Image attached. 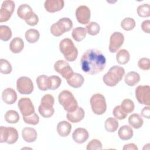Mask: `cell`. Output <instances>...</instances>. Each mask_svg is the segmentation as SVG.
<instances>
[{
	"mask_svg": "<svg viewBox=\"0 0 150 150\" xmlns=\"http://www.w3.org/2000/svg\"><path fill=\"white\" fill-rule=\"evenodd\" d=\"M82 70L88 74H96L105 67L106 59L102 52L97 49H90L85 51L80 59Z\"/></svg>",
	"mask_w": 150,
	"mask_h": 150,
	"instance_id": "6da1fadb",
	"label": "cell"
},
{
	"mask_svg": "<svg viewBox=\"0 0 150 150\" xmlns=\"http://www.w3.org/2000/svg\"><path fill=\"white\" fill-rule=\"evenodd\" d=\"M125 74L124 69L119 66H113L103 77V82L108 86H115L122 79Z\"/></svg>",
	"mask_w": 150,
	"mask_h": 150,
	"instance_id": "7a4b0ae2",
	"label": "cell"
},
{
	"mask_svg": "<svg viewBox=\"0 0 150 150\" xmlns=\"http://www.w3.org/2000/svg\"><path fill=\"white\" fill-rule=\"evenodd\" d=\"M59 49L67 61L72 62L77 57L78 50L73 41L69 38H64L60 41Z\"/></svg>",
	"mask_w": 150,
	"mask_h": 150,
	"instance_id": "3957f363",
	"label": "cell"
},
{
	"mask_svg": "<svg viewBox=\"0 0 150 150\" xmlns=\"http://www.w3.org/2000/svg\"><path fill=\"white\" fill-rule=\"evenodd\" d=\"M59 104L67 112H71L78 108V103L73 94L69 90H64L60 93L58 96Z\"/></svg>",
	"mask_w": 150,
	"mask_h": 150,
	"instance_id": "277c9868",
	"label": "cell"
},
{
	"mask_svg": "<svg viewBox=\"0 0 150 150\" xmlns=\"http://www.w3.org/2000/svg\"><path fill=\"white\" fill-rule=\"evenodd\" d=\"M73 28V22L69 18H62L50 26V33L54 36L59 37L64 32L70 31Z\"/></svg>",
	"mask_w": 150,
	"mask_h": 150,
	"instance_id": "5b68a950",
	"label": "cell"
},
{
	"mask_svg": "<svg viewBox=\"0 0 150 150\" xmlns=\"http://www.w3.org/2000/svg\"><path fill=\"white\" fill-rule=\"evenodd\" d=\"M91 110L97 115H102L107 110L106 100L103 95L100 93L93 94L90 100Z\"/></svg>",
	"mask_w": 150,
	"mask_h": 150,
	"instance_id": "8992f818",
	"label": "cell"
},
{
	"mask_svg": "<svg viewBox=\"0 0 150 150\" xmlns=\"http://www.w3.org/2000/svg\"><path fill=\"white\" fill-rule=\"evenodd\" d=\"M135 93L139 103L148 106L150 105V87L148 85L137 86Z\"/></svg>",
	"mask_w": 150,
	"mask_h": 150,
	"instance_id": "52a82bcc",
	"label": "cell"
},
{
	"mask_svg": "<svg viewBox=\"0 0 150 150\" xmlns=\"http://www.w3.org/2000/svg\"><path fill=\"white\" fill-rule=\"evenodd\" d=\"M16 88L18 92L21 94H30L33 92L34 86L29 77L22 76L17 80Z\"/></svg>",
	"mask_w": 150,
	"mask_h": 150,
	"instance_id": "ba28073f",
	"label": "cell"
},
{
	"mask_svg": "<svg viewBox=\"0 0 150 150\" xmlns=\"http://www.w3.org/2000/svg\"><path fill=\"white\" fill-rule=\"evenodd\" d=\"M54 70L62 75V76L67 80L70 79L74 73L69 64L65 60H59L54 64Z\"/></svg>",
	"mask_w": 150,
	"mask_h": 150,
	"instance_id": "9c48e42d",
	"label": "cell"
},
{
	"mask_svg": "<svg viewBox=\"0 0 150 150\" xmlns=\"http://www.w3.org/2000/svg\"><path fill=\"white\" fill-rule=\"evenodd\" d=\"M15 7V2L13 1L7 0L2 2L0 10V22H6L11 18Z\"/></svg>",
	"mask_w": 150,
	"mask_h": 150,
	"instance_id": "30bf717a",
	"label": "cell"
},
{
	"mask_svg": "<svg viewBox=\"0 0 150 150\" xmlns=\"http://www.w3.org/2000/svg\"><path fill=\"white\" fill-rule=\"evenodd\" d=\"M124 42V36L120 32H114L110 36L108 49L111 53L117 52Z\"/></svg>",
	"mask_w": 150,
	"mask_h": 150,
	"instance_id": "8fae6325",
	"label": "cell"
},
{
	"mask_svg": "<svg viewBox=\"0 0 150 150\" xmlns=\"http://www.w3.org/2000/svg\"><path fill=\"white\" fill-rule=\"evenodd\" d=\"M18 106L23 117L30 115L35 112L34 105L29 98H21L18 101Z\"/></svg>",
	"mask_w": 150,
	"mask_h": 150,
	"instance_id": "7c38bea8",
	"label": "cell"
},
{
	"mask_svg": "<svg viewBox=\"0 0 150 150\" xmlns=\"http://www.w3.org/2000/svg\"><path fill=\"white\" fill-rule=\"evenodd\" d=\"M76 17L78 22L82 25L89 23L91 12L89 8L86 5L79 6L76 11Z\"/></svg>",
	"mask_w": 150,
	"mask_h": 150,
	"instance_id": "4fadbf2b",
	"label": "cell"
},
{
	"mask_svg": "<svg viewBox=\"0 0 150 150\" xmlns=\"http://www.w3.org/2000/svg\"><path fill=\"white\" fill-rule=\"evenodd\" d=\"M64 5L63 0H46L45 2L44 6L45 9L50 13H54L61 11Z\"/></svg>",
	"mask_w": 150,
	"mask_h": 150,
	"instance_id": "5bb4252c",
	"label": "cell"
},
{
	"mask_svg": "<svg viewBox=\"0 0 150 150\" xmlns=\"http://www.w3.org/2000/svg\"><path fill=\"white\" fill-rule=\"evenodd\" d=\"M89 137V134L87 130L83 128H77L72 134V138L74 142L78 144L85 142Z\"/></svg>",
	"mask_w": 150,
	"mask_h": 150,
	"instance_id": "9a60e30c",
	"label": "cell"
},
{
	"mask_svg": "<svg viewBox=\"0 0 150 150\" xmlns=\"http://www.w3.org/2000/svg\"><path fill=\"white\" fill-rule=\"evenodd\" d=\"M85 115V112L84 110L80 107L78 108L71 112H67L66 114L67 119L72 123H77L81 121Z\"/></svg>",
	"mask_w": 150,
	"mask_h": 150,
	"instance_id": "2e32d148",
	"label": "cell"
},
{
	"mask_svg": "<svg viewBox=\"0 0 150 150\" xmlns=\"http://www.w3.org/2000/svg\"><path fill=\"white\" fill-rule=\"evenodd\" d=\"M2 100L7 104H13L17 100V94L12 88H6L2 93Z\"/></svg>",
	"mask_w": 150,
	"mask_h": 150,
	"instance_id": "e0dca14e",
	"label": "cell"
},
{
	"mask_svg": "<svg viewBox=\"0 0 150 150\" xmlns=\"http://www.w3.org/2000/svg\"><path fill=\"white\" fill-rule=\"evenodd\" d=\"M84 81V79L83 76L78 73H74L70 79L67 80V84L70 87L74 88L81 87L83 84Z\"/></svg>",
	"mask_w": 150,
	"mask_h": 150,
	"instance_id": "ac0fdd59",
	"label": "cell"
},
{
	"mask_svg": "<svg viewBox=\"0 0 150 150\" xmlns=\"http://www.w3.org/2000/svg\"><path fill=\"white\" fill-rule=\"evenodd\" d=\"M22 136L25 141L33 142L37 138V132L33 128L25 127L22 131Z\"/></svg>",
	"mask_w": 150,
	"mask_h": 150,
	"instance_id": "d6986e66",
	"label": "cell"
},
{
	"mask_svg": "<svg viewBox=\"0 0 150 150\" xmlns=\"http://www.w3.org/2000/svg\"><path fill=\"white\" fill-rule=\"evenodd\" d=\"M71 130V125L66 121L59 122L57 125V132L62 137H67Z\"/></svg>",
	"mask_w": 150,
	"mask_h": 150,
	"instance_id": "ffe728a7",
	"label": "cell"
},
{
	"mask_svg": "<svg viewBox=\"0 0 150 150\" xmlns=\"http://www.w3.org/2000/svg\"><path fill=\"white\" fill-rule=\"evenodd\" d=\"M24 42L23 40L19 38H14L10 42L9 49L13 53H19L23 49Z\"/></svg>",
	"mask_w": 150,
	"mask_h": 150,
	"instance_id": "44dd1931",
	"label": "cell"
},
{
	"mask_svg": "<svg viewBox=\"0 0 150 150\" xmlns=\"http://www.w3.org/2000/svg\"><path fill=\"white\" fill-rule=\"evenodd\" d=\"M133 130L132 128L127 125L121 127L118 130V135L122 140H129L133 137Z\"/></svg>",
	"mask_w": 150,
	"mask_h": 150,
	"instance_id": "7402d4cb",
	"label": "cell"
},
{
	"mask_svg": "<svg viewBox=\"0 0 150 150\" xmlns=\"http://www.w3.org/2000/svg\"><path fill=\"white\" fill-rule=\"evenodd\" d=\"M33 12L32 8L27 4L21 5L17 9L18 16L24 20H26Z\"/></svg>",
	"mask_w": 150,
	"mask_h": 150,
	"instance_id": "603a6c76",
	"label": "cell"
},
{
	"mask_svg": "<svg viewBox=\"0 0 150 150\" xmlns=\"http://www.w3.org/2000/svg\"><path fill=\"white\" fill-rule=\"evenodd\" d=\"M140 80L139 74L135 71L128 72L124 77V81L129 86H135Z\"/></svg>",
	"mask_w": 150,
	"mask_h": 150,
	"instance_id": "cb8c5ba5",
	"label": "cell"
},
{
	"mask_svg": "<svg viewBox=\"0 0 150 150\" xmlns=\"http://www.w3.org/2000/svg\"><path fill=\"white\" fill-rule=\"evenodd\" d=\"M128 123L134 129L140 128L144 123L142 117L138 114H132L128 118Z\"/></svg>",
	"mask_w": 150,
	"mask_h": 150,
	"instance_id": "d4e9b609",
	"label": "cell"
},
{
	"mask_svg": "<svg viewBox=\"0 0 150 150\" xmlns=\"http://www.w3.org/2000/svg\"><path fill=\"white\" fill-rule=\"evenodd\" d=\"M87 33L86 28L83 27H77L73 29L71 36L75 41L80 42L86 38Z\"/></svg>",
	"mask_w": 150,
	"mask_h": 150,
	"instance_id": "484cf974",
	"label": "cell"
},
{
	"mask_svg": "<svg viewBox=\"0 0 150 150\" xmlns=\"http://www.w3.org/2000/svg\"><path fill=\"white\" fill-rule=\"evenodd\" d=\"M26 40L30 43H34L38 41L40 38L39 31L35 29H29L26 31L25 34Z\"/></svg>",
	"mask_w": 150,
	"mask_h": 150,
	"instance_id": "4316f807",
	"label": "cell"
},
{
	"mask_svg": "<svg viewBox=\"0 0 150 150\" xmlns=\"http://www.w3.org/2000/svg\"><path fill=\"white\" fill-rule=\"evenodd\" d=\"M130 59V54L126 49H121L119 50L116 54L117 62L120 64H127Z\"/></svg>",
	"mask_w": 150,
	"mask_h": 150,
	"instance_id": "83f0119b",
	"label": "cell"
},
{
	"mask_svg": "<svg viewBox=\"0 0 150 150\" xmlns=\"http://www.w3.org/2000/svg\"><path fill=\"white\" fill-rule=\"evenodd\" d=\"M118 121L114 118L110 117L106 119L104 122L105 129L109 132H115L118 128Z\"/></svg>",
	"mask_w": 150,
	"mask_h": 150,
	"instance_id": "f1b7e54d",
	"label": "cell"
},
{
	"mask_svg": "<svg viewBox=\"0 0 150 150\" xmlns=\"http://www.w3.org/2000/svg\"><path fill=\"white\" fill-rule=\"evenodd\" d=\"M5 120L10 124H16L19 120V115L16 111L8 110L5 114Z\"/></svg>",
	"mask_w": 150,
	"mask_h": 150,
	"instance_id": "f546056e",
	"label": "cell"
},
{
	"mask_svg": "<svg viewBox=\"0 0 150 150\" xmlns=\"http://www.w3.org/2000/svg\"><path fill=\"white\" fill-rule=\"evenodd\" d=\"M18 139V132L16 129L13 127H8V135L6 143L13 144L15 143Z\"/></svg>",
	"mask_w": 150,
	"mask_h": 150,
	"instance_id": "4dcf8cb0",
	"label": "cell"
},
{
	"mask_svg": "<svg viewBox=\"0 0 150 150\" xmlns=\"http://www.w3.org/2000/svg\"><path fill=\"white\" fill-rule=\"evenodd\" d=\"M62 83L61 79L57 76H51L48 77V90H56Z\"/></svg>",
	"mask_w": 150,
	"mask_h": 150,
	"instance_id": "1f68e13d",
	"label": "cell"
},
{
	"mask_svg": "<svg viewBox=\"0 0 150 150\" xmlns=\"http://www.w3.org/2000/svg\"><path fill=\"white\" fill-rule=\"evenodd\" d=\"M12 33L11 28L6 25L0 26V39L5 42L8 41L12 37Z\"/></svg>",
	"mask_w": 150,
	"mask_h": 150,
	"instance_id": "d6a6232c",
	"label": "cell"
},
{
	"mask_svg": "<svg viewBox=\"0 0 150 150\" xmlns=\"http://www.w3.org/2000/svg\"><path fill=\"white\" fill-rule=\"evenodd\" d=\"M48 77L46 75L42 74L36 78V83L40 90L46 91L48 90Z\"/></svg>",
	"mask_w": 150,
	"mask_h": 150,
	"instance_id": "836d02e7",
	"label": "cell"
},
{
	"mask_svg": "<svg viewBox=\"0 0 150 150\" xmlns=\"http://www.w3.org/2000/svg\"><path fill=\"white\" fill-rule=\"evenodd\" d=\"M121 109L127 114L132 112L135 108V105L134 102L128 98L124 99L121 104Z\"/></svg>",
	"mask_w": 150,
	"mask_h": 150,
	"instance_id": "e575fe53",
	"label": "cell"
},
{
	"mask_svg": "<svg viewBox=\"0 0 150 150\" xmlns=\"http://www.w3.org/2000/svg\"><path fill=\"white\" fill-rule=\"evenodd\" d=\"M38 111L39 114L44 118H50L54 112V110L53 107L44 106L41 104L39 106Z\"/></svg>",
	"mask_w": 150,
	"mask_h": 150,
	"instance_id": "d590c367",
	"label": "cell"
},
{
	"mask_svg": "<svg viewBox=\"0 0 150 150\" xmlns=\"http://www.w3.org/2000/svg\"><path fill=\"white\" fill-rule=\"evenodd\" d=\"M121 26L126 31L131 30L135 26V21L132 18H125L121 21Z\"/></svg>",
	"mask_w": 150,
	"mask_h": 150,
	"instance_id": "8d00e7d4",
	"label": "cell"
},
{
	"mask_svg": "<svg viewBox=\"0 0 150 150\" xmlns=\"http://www.w3.org/2000/svg\"><path fill=\"white\" fill-rule=\"evenodd\" d=\"M137 14L142 18H147L150 16V8L148 4H144L138 6Z\"/></svg>",
	"mask_w": 150,
	"mask_h": 150,
	"instance_id": "74e56055",
	"label": "cell"
},
{
	"mask_svg": "<svg viewBox=\"0 0 150 150\" xmlns=\"http://www.w3.org/2000/svg\"><path fill=\"white\" fill-rule=\"evenodd\" d=\"M86 28L87 32L91 36L97 35L100 32V25L96 22H90L86 25Z\"/></svg>",
	"mask_w": 150,
	"mask_h": 150,
	"instance_id": "f35d334b",
	"label": "cell"
},
{
	"mask_svg": "<svg viewBox=\"0 0 150 150\" xmlns=\"http://www.w3.org/2000/svg\"><path fill=\"white\" fill-rule=\"evenodd\" d=\"M0 71L4 74H10L12 70L11 64L5 59H0Z\"/></svg>",
	"mask_w": 150,
	"mask_h": 150,
	"instance_id": "ab89813d",
	"label": "cell"
},
{
	"mask_svg": "<svg viewBox=\"0 0 150 150\" xmlns=\"http://www.w3.org/2000/svg\"><path fill=\"white\" fill-rule=\"evenodd\" d=\"M23 120L24 122L28 124L35 125L39 123V117L36 112H34L30 115L23 117Z\"/></svg>",
	"mask_w": 150,
	"mask_h": 150,
	"instance_id": "60d3db41",
	"label": "cell"
},
{
	"mask_svg": "<svg viewBox=\"0 0 150 150\" xmlns=\"http://www.w3.org/2000/svg\"><path fill=\"white\" fill-rule=\"evenodd\" d=\"M112 114L115 118L120 120L125 119L127 116V114L121 109L120 105H117L114 108Z\"/></svg>",
	"mask_w": 150,
	"mask_h": 150,
	"instance_id": "b9f144b4",
	"label": "cell"
},
{
	"mask_svg": "<svg viewBox=\"0 0 150 150\" xmlns=\"http://www.w3.org/2000/svg\"><path fill=\"white\" fill-rule=\"evenodd\" d=\"M87 150H100L102 149L101 142L97 139L91 140L87 145Z\"/></svg>",
	"mask_w": 150,
	"mask_h": 150,
	"instance_id": "7bdbcfd3",
	"label": "cell"
},
{
	"mask_svg": "<svg viewBox=\"0 0 150 150\" xmlns=\"http://www.w3.org/2000/svg\"><path fill=\"white\" fill-rule=\"evenodd\" d=\"M54 103V99L52 95L51 94H45L42 97L40 101V104L45 106L53 107Z\"/></svg>",
	"mask_w": 150,
	"mask_h": 150,
	"instance_id": "ee69618b",
	"label": "cell"
},
{
	"mask_svg": "<svg viewBox=\"0 0 150 150\" xmlns=\"http://www.w3.org/2000/svg\"><path fill=\"white\" fill-rule=\"evenodd\" d=\"M138 66L142 70L147 71L150 69V60L148 58L142 57L138 62Z\"/></svg>",
	"mask_w": 150,
	"mask_h": 150,
	"instance_id": "f6af8a7d",
	"label": "cell"
},
{
	"mask_svg": "<svg viewBox=\"0 0 150 150\" xmlns=\"http://www.w3.org/2000/svg\"><path fill=\"white\" fill-rule=\"evenodd\" d=\"M26 23L31 26H35L38 24L39 22V18L38 15L35 13L33 12L26 20H25Z\"/></svg>",
	"mask_w": 150,
	"mask_h": 150,
	"instance_id": "bcb514c9",
	"label": "cell"
},
{
	"mask_svg": "<svg viewBox=\"0 0 150 150\" xmlns=\"http://www.w3.org/2000/svg\"><path fill=\"white\" fill-rule=\"evenodd\" d=\"M0 142H6L7 139V134H8V127L1 126L0 127Z\"/></svg>",
	"mask_w": 150,
	"mask_h": 150,
	"instance_id": "7dc6e473",
	"label": "cell"
},
{
	"mask_svg": "<svg viewBox=\"0 0 150 150\" xmlns=\"http://www.w3.org/2000/svg\"><path fill=\"white\" fill-rule=\"evenodd\" d=\"M141 28L142 30L146 33H149L150 32V21L149 20H145L142 22L141 24Z\"/></svg>",
	"mask_w": 150,
	"mask_h": 150,
	"instance_id": "c3c4849f",
	"label": "cell"
},
{
	"mask_svg": "<svg viewBox=\"0 0 150 150\" xmlns=\"http://www.w3.org/2000/svg\"><path fill=\"white\" fill-rule=\"evenodd\" d=\"M141 115L147 119L150 118V107L149 106L144 107L141 112Z\"/></svg>",
	"mask_w": 150,
	"mask_h": 150,
	"instance_id": "681fc988",
	"label": "cell"
},
{
	"mask_svg": "<svg viewBox=\"0 0 150 150\" xmlns=\"http://www.w3.org/2000/svg\"><path fill=\"white\" fill-rule=\"evenodd\" d=\"M123 150H128V149H133V150H138V148L135 144L130 143L128 144H125L123 147Z\"/></svg>",
	"mask_w": 150,
	"mask_h": 150,
	"instance_id": "f907efd6",
	"label": "cell"
}]
</instances>
